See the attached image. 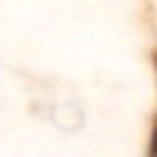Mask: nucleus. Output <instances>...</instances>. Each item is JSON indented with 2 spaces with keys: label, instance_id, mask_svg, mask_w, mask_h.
Returning <instances> with one entry per match:
<instances>
[{
  "label": "nucleus",
  "instance_id": "obj_1",
  "mask_svg": "<svg viewBox=\"0 0 157 157\" xmlns=\"http://www.w3.org/2000/svg\"><path fill=\"white\" fill-rule=\"evenodd\" d=\"M155 66H157V56H155Z\"/></svg>",
  "mask_w": 157,
  "mask_h": 157
}]
</instances>
